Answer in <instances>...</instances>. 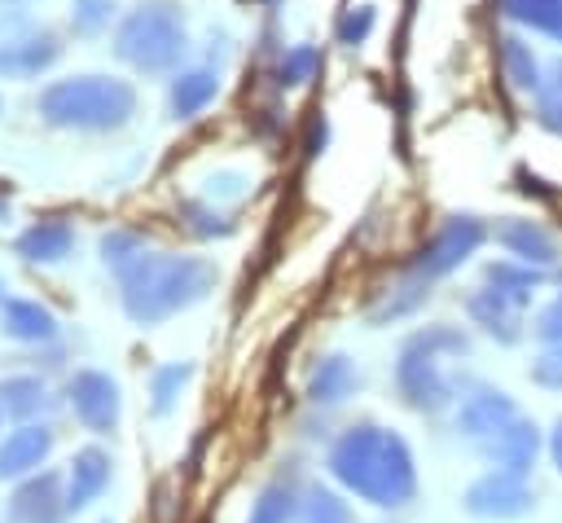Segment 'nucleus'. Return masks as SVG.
Segmentation results:
<instances>
[{
  "mask_svg": "<svg viewBox=\"0 0 562 523\" xmlns=\"http://www.w3.org/2000/svg\"><path fill=\"white\" fill-rule=\"evenodd\" d=\"M558 286H562V272H558ZM558 299H562V294H558Z\"/></svg>",
  "mask_w": 562,
  "mask_h": 523,
  "instance_id": "nucleus-43",
  "label": "nucleus"
},
{
  "mask_svg": "<svg viewBox=\"0 0 562 523\" xmlns=\"http://www.w3.org/2000/svg\"><path fill=\"white\" fill-rule=\"evenodd\" d=\"M299 505H303V501H299L294 479H290V475H277L272 483L259 488V497H255L246 523H294V519H299Z\"/></svg>",
  "mask_w": 562,
  "mask_h": 523,
  "instance_id": "nucleus-22",
  "label": "nucleus"
},
{
  "mask_svg": "<svg viewBox=\"0 0 562 523\" xmlns=\"http://www.w3.org/2000/svg\"><path fill=\"white\" fill-rule=\"evenodd\" d=\"M483 286L496 294V299H505V303H514L518 312L531 303V294L540 290V268H531V264H518V259H501V264H487L483 268Z\"/></svg>",
  "mask_w": 562,
  "mask_h": 523,
  "instance_id": "nucleus-20",
  "label": "nucleus"
},
{
  "mask_svg": "<svg viewBox=\"0 0 562 523\" xmlns=\"http://www.w3.org/2000/svg\"><path fill=\"white\" fill-rule=\"evenodd\" d=\"M501 9L518 26H531L562 44V0H501Z\"/></svg>",
  "mask_w": 562,
  "mask_h": 523,
  "instance_id": "nucleus-25",
  "label": "nucleus"
},
{
  "mask_svg": "<svg viewBox=\"0 0 562 523\" xmlns=\"http://www.w3.org/2000/svg\"><path fill=\"white\" fill-rule=\"evenodd\" d=\"M360 369H356V360L351 356H325L316 369H312V378H307V400L312 404H342L347 396H356L360 391Z\"/></svg>",
  "mask_w": 562,
  "mask_h": 523,
  "instance_id": "nucleus-18",
  "label": "nucleus"
},
{
  "mask_svg": "<svg viewBox=\"0 0 562 523\" xmlns=\"http://www.w3.org/2000/svg\"><path fill=\"white\" fill-rule=\"evenodd\" d=\"M316 70H321V48H316V44H294V48H285L281 62H277V84H281V88H299V84H307Z\"/></svg>",
  "mask_w": 562,
  "mask_h": 523,
  "instance_id": "nucleus-28",
  "label": "nucleus"
},
{
  "mask_svg": "<svg viewBox=\"0 0 562 523\" xmlns=\"http://www.w3.org/2000/svg\"><path fill=\"white\" fill-rule=\"evenodd\" d=\"M110 483V453L88 444L70 457V470H66V505L70 510H83L88 501H97Z\"/></svg>",
  "mask_w": 562,
  "mask_h": 523,
  "instance_id": "nucleus-15",
  "label": "nucleus"
},
{
  "mask_svg": "<svg viewBox=\"0 0 562 523\" xmlns=\"http://www.w3.org/2000/svg\"><path fill=\"white\" fill-rule=\"evenodd\" d=\"M140 251H145V242H140L136 233H127V229H110V233L101 237V259L114 264V272H119L123 264H132Z\"/></svg>",
  "mask_w": 562,
  "mask_h": 523,
  "instance_id": "nucleus-33",
  "label": "nucleus"
},
{
  "mask_svg": "<svg viewBox=\"0 0 562 523\" xmlns=\"http://www.w3.org/2000/svg\"><path fill=\"white\" fill-rule=\"evenodd\" d=\"M426 294H430V281H422L417 272H404V277L369 308V321H373V325H386V321H395V316H408L413 308L426 303Z\"/></svg>",
  "mask_w": 562,
  "mask_h": 523,
  "instance_id": "nucleus-24",
  "label": "nucleus"
},
{
  "mask_svg": "<svg viewBox=\"0 0 562 523\" xmlns=\"http://www.w3.org/2000/svg\"><path fill=\"white\" fill-rule=\"evenodd\" d=\"M536 114H540V123H544L549 132L562 136V57L544 70V79H540V88H536Z\"/></svg>",
  "mask_w": 562,
  "mask_h": 523,
  "instance_id": "nucleus-30",
  "label": "nucleus"
},
{
  "mask_svg": "<svg viewBox=\"0 0 562 523\" xmlns=\"http://www.w3.org/2000/svg\"><path fill=\"white\" fill-rule=\"evenodd\" d=\"M487 237V224L479 215H448L413 255L408 272H417L422 281H435V277H448L452 268H461Z\"/></svg>",
  "mask_w": 562,
  "mask_h": 523,
  "instance_id": "nucleus-7",
  "label": "nucleus"
},
{
  "mask_svg": "<svg viewBox=\"0 0 562 523\" xmlns=\"http://www.w3.org/2000/svg\"><path fill=\"white\" fill-rule=\"evenodd\" d=\"M501 62H505V75L514 79V88H522V92H536L540 88V62H536V53L518 40V35H505L501 40Z\"/></svg>",
  "mask_w": 562,
  "mask_h": 523,
  "instance_id": "nucleus-26",
  "label": "nucleus"
},
{
  "mask_svg": "<svg viewBox=\"0 0 562 523\" xmlns=\"http://www.w3.org/2000/svg\"><path fill=\"white\" fill-rule=\"evenodd\" d=\"M492 237H496L518 264L549 268V264L558 259V242H553V233H549L544 224H536V220H501V224L492 229Z\"/></svg>",
  "mask_w": 562,
  "mask_h": 523,
  "instance_id": "nucleus-13",
  "label": "nucleus"
},
{
  "mask_svg": "<svg viewBox=\"0 0 562 523\" xmlns=\"http://www.w3.org/2000/svg\"><path fill=\"white\" fill-rule=\"evenodd\" d=\"M66 391H70L75 418H79L92 435L114 431V422H119V382H114L110 374H101V369H79Z\"/></svg>",
  "mask_w": 562,
  "mask_h": 523,
  "instance_id": "nucleus-9",
  "label": "nucleus"
},
{
  "mask_svg": "<svg viewBox=\"0 0 562 523\" xmlns=\"http://www.w3.org/2000/svg\"><path fill=\"white\" fill-rule=\"evenodd\" d=\"M536 338L544 343V347H562V299H553L549 308H540V316H536Z\"/></svg>",
  "mask_w": 562,
  "mask_h": 523,
  "instance_id": "nucleus-37",
  "label": "nucleus"
},
{
  "mask_svg": "<svg viewBox=\"0 0 562 523\" xmlns=\"http://www.w3.org/2000/svg\"><path fill=\"white\" fill-rule=\"evenodd\" d=\"M518 418V404L501 391V387H474L461 404H457V431L474 444H487L505 422Z\"/></svg>",
  "mask_w": 562,
  "mask_h": 523,
  "instance_id": "nucleus-11",
  "label": "nucleus"
},
{
  "mask_svg": "<svg viewBox=\"0 0 562 523\" xmlns=\"http://www.w3.org/2000/svg\"><path fill=\"white\" fill-rule=\"evenodd\" d=\"M325 136H329V123H325V119H312L307 141H303V154H307V158H316V154L325 149Z\"/></svg>",
  "mask_w": 562,
  "mask_h": 523,
  "instance_id": "nucleus-38",
  "label": "nucleus"
},
{
  "mask_svg": "<svg viewBox=\"0 0 562 523\" xmlns=\"http://www.w3.org/2000/svg\"><path fill=\"white\" fill-rule=\"evenodd\" d=\"M246 185H250V180H246L241 171H215V176H206L202 193H206V202H215V198H241Z\"/></svg>",
  "mask_w": 562,
  "mask_h": 523,
  "instance_id": "nucleus-36",
  "label": "nucleus"
},
{
  "mask_svg": "<svg viewBox=\"0 0 562 523\" xmlns=\"http://www.w3.org/2000/svg\"><path fill=\"white\" fill-rule=\"evenodd\" d=\"M66 514H70V505L61 497V475L44 470L9 497V505L0 510V523H61Z\"/></svg>",
  "mask_w": 562,
  "mask_h": 523,
  "instance_id": "nucleus-10",
  "label": "nucleus"
},
{
  "mask_svg": "<svg viewBox=\"0 0 562 523\" xmlns=\"http://www.w3.org/2000/svg\"><path fill=\"white\" fill-rule=\"evenodd\" d=\"M470 343L461 330L452 325H426L417 330L395 360V387L404 396V404H413L417 413H439L457 400V378L443 369V356H465Z\"/></svg>",
  "mask_w": 562,
  "mask_h": 523,
  "instance_id": "nucleus-4",
  "label": "nucleus"
},
{
  "mask_svg": "<svg viewBox=\"0 0 562 523\" xmlns=\"http://www.w3.org/2000/svg\"><path fill=\"white\" fill-rule=\"evenodd\" d=\"M114 18V0H70V26L79 35H97L101 26H110Z\"/></svg>",
  "mask_w": 562,
  "mask_h": 523,
  "instance_id": "nucleus-32",
  "label": "nucleus"
},
{
  "mask_svg": "<svg viewBox=\"0 0 562 523\" xmlns=\"http://www.w3.org/2000/svg\"><path fill=\"white\" fill-rule=\"evenodd\" d=\"M35 110L53 127L114 132L136 114V88L127 79H110V75H70V79H53L40 92Z\"/></svg>",
  "mask_w": 562,
  "mask_h": 523,
  "instance_id": "nucleus-3",
  "label": "nucleus"
},
{
  "mask_svg": "<svg viewBox=\"0 0 562 523\" xmlns=\"http://www.w3.org/2000/svg\"><path fill=\"white\" fill-rule=\"evenodd\" d=\"M329 475L351 497H360L369 505H382V510L408 505L413 492H417V466H413L408 444L395 431L373 426V422L347 426L334 439V448H329Z\"/></svg>",
  "mask_w": 562,
  "mask_h": 523,
  "instance_id": "nucleus-1",
  "label": "nucleus"
},
{
  "mask_svg": "<svg viewBox=\"0 0 562 523\" xmlns=\"http://www.w3.org/2000/svg\"><path fill=\"white\" fill-rule=\"evenodd\" d=\"M61 57V44L48 26H35L26 13L9 9L0 13V75L4 79H26L48 70Z\"/></svg>",
  "mask_w": 562,
  "mask_h": 523,
  "instance_id": "nucleus-6",
  "label": "nucleus"
},
{
  "mask_svg": "<svg viewBox=\"0 0 562 523\" xmlns=\"http://www.w3.org/2000/svg\"><path fill=\"white\" fill-rule=\"evenodd\" d=\"M48 448H53V431H48V426L26 422V426L9 431V435H4V444H0V479L31 475V470L48 457Z\"/></svg>",
  "mask_w": 562,
  "mask_h": 523,
  "instance_id": "nucleus-16",
  "label": "nucleus"
},
{
  "mask_svg": "<svg viewBox=\"0 0 562 523\" xmlns=\"http://www.w3.org/2000/svg\"><path fill=\"white\" fill-rule=\"evenodd\" d=\"M9 193H13V185H9V180H0V215H4V202H9Z\"/></svg>",
  "mask_w": 562,
  "mask_h": 523,
  "instance_id": "nucleus-40",
  "label": "nucleus"
},
{
  "mask_svg": "<svg viewBox=\"0 0 562 523\" xmlns=\"http://www.w3.org/2000/svg\"><path fill=\"white\" fill-rule=\"evenodd\" d=\"M465 312H470V321H474V325H483L496 343H514V338L522 334V312H518L514 303L496 299L487 286H479V290L465 299Z\"/></svg>",
  "mask_w": 562,
  "mask_h": 523,
  "instance_id": "nucleus-21",
  "label": "nucleus"
},
{
  "mask_svg": "<svg viewBox=\"0 0 562 523\" xmlns=\"http://www.w3.org/2000/svg\"><path fill=\"white\" fill-rule=\"evenodd\" d=\"M479 453L492 461V470H509V475H522L527 479V470L536 466V453H540V431H536V422H527L518 413L487 444H479Z\"/></svg>",
  "mask_w": 562,
  "mask_h": 523,
  "instance_id": "nucleus-12",
  "label": "nucleus"
},
{
  "mask_svg": "<svg viewBox=\"0 0 562 523\" xmlns=\"http://www.w3.org/2000/svg\"><path fill=\"white\" fill-rule=\"evenodd\" d=\"M53 400H48V387L31 374H13V378H0V413L26 422L35 413H44Z\"/></svg>",
  "mask_w": 562,
  "mask_h": 523,
  "instance_id": "nucleus-23",
  "label": "nucleus"
},
{
  "mask_svg": "<svg viewBox=\"0 0 562 523\" xmlns=\"http://www.w3.org/2000/svg\"><path fill=\"white\" fill-rule=\"evenodd\" d=\"M373 22H378V13H373V4H356V9H347L342 18H338V44H364L369 40V31H373Z\"/></svg>",
  "mask_w": 562,
  "mask_h": 523,
  "instance_id": "nucleus-34",
  "label": "nucleus"
},
{
  "mask_svg": "<svg viewBox=\"0 0 562 523\" xmlns=\"http://www.w3.org/2000/svg\"><path fill=\"white\" fill-rule=\"evenodd\" d=\"M193 378V365L189 360H176V365H162L149 374V396H154V413H167L180 396V387Z\"/></svg>",
  "mask_w": 562,
  "mask_h": 523,
  "instance_id": "nucleus-31",
  "label": "nucleus"
},
{
  "mask_svg": "<svg viewBox=\"0 0 562 523\" xmlns=\"http://www.w3.org/2000/svg\"><path fill=\"white\" fill-rule=\"evenodd\" d=\"M299 523H356V514L338 492L316 483V488H307V497L299 505Z\"/></svg>",
  "mask_w": 562,
  "mask_h": 523,
  "instance_id": "nucleus-27",
  "label": "nucleus"
},
{
  "mask_svg": "<svg viewBox=\"0 0 562 523\" xmlns=\"http://www.w3.org/2000/svg\"><path fill=\"white\" fill-rule=\"evenodd\" d=\"M0 330L18 343H48L57 334V316L35 299H4L0 303Z\"/></svg>",
  "mask_w": 562,
  "mask_h": 523,
  "instance_id": "nucleus-19",
  "label": "nucleus"
},
{
  "mask_svg": "<svg viewBox=\"0 0 562 523\" xmlns=\"http://www.w3.org/2000/svg\"><path fill=\"white\" fill-rule=\"evenodd\" d=\"M215 281H220V272L202 255L140 251L132 264L119 268V299L136 325H158V321L202 303L215 290Z\"/></svg>",
  "mask_w": 562,
  "mask_h": 523,
  "instance_id": "nucleus-2",
  "label": "nucleus"
},
{
  "mask_svg": "<svg viewBox=\"0 0 562 523\" xmlns=\"http://www.w3.org/2000/svg\"><path fill=\"white\" fill-rule=\"evenodd\" d=\"M536 505V492L522 475L509 470H487L465 488V510L474 519H518Z\"/></svg>",
  "mask_w": 562,
  "mask_h": 523,
  "instance_id": "nucleus-8",
  "label": "nucleus"
},
{
  "mask_svg": "<svg viewBox=\"0 0 562 523\" xmlns=\"http://www.w3.org/2000/svg\"><path fill=\"white\" fill-rule=\"evenodd\" d=\"M18 255L31 259V264H61L70 251H75V224L61 220V215H48V220H35L31 229L18 233Z\"/></svg>",
  "mask_w": 562,
  "mask_h": 523,
  "instance_id": "nucleus-14",
  "label": "nucleus"
},
{
  "mask_svg": "<svg viewBox=\"0 0 562 523\" xmlns=\"http://www.w3.org/2000/svg\"><path fill=\"white\" fill-rule=\"evenodd\" d=\"M0 303H4V281H0Z\"/></svg>",
  "mask_w": 562,
  "mask_h": 523,
  "instance_id": "nucleus-41",
  "label": "nucleus"
},
{
  "mask_svg": "<svg viewBox=\"0 0 562 523\" xmlns=\"http://www.w3.org/2000/svg\"><path fill=\"white\" fill-rule=\"evenodd\" d=\"M215 92H220V70H211V66L176 70L171 88H167V110H171V119H193L215 101Z\"/></svg>",
  "mask_w": 562,
  "mask_h": 523,
  "instance_id": "nucleus-17",
  "label": "nucleus"
},
{
  "mask_svg": "<svg viewBox=\"0 0 562 523\" xmlns=\"http://www.w3.org/2000/svg\"><path fill=\"white\" fill-rule=\"evenodd\" d=\"M180 220H184V229H189L193 237H228V233H233V220L220 215L215 202H193V198H184V202H180Z\"/></svg>",
  "mask_w": 562,
  "mask_h": 523,
  "instance_id": "nucleus-29",
  "label": "nucleus"
},
{
  "mask_svg": "<svg viewBox=\"0 0 562 523\" xmlns=\"http://www.w3.org/2000/svg\"><path fill=\"white\" fill-rule=\"evenodd\" d=\"M531 382H540L549 391H562V347H544L531 360Z\"/></svg>",
  "mask_w": 562,
  "mask_h": 523,
  "instance_id": "nucleus-35",
  "label": "nucleus"
},
{
  "mask_svg": "<svg viewBox=\"0 0 562 523\" xmlns=\"http://www.w3.org/2000/svg\"><path fill=\"white\" fill-rule=\"evenodd\" d=\"M549 453H553V466H558V475H562V418H558L553 431H549Z\"/></svg>",
  "mask_w": 562,
  "mask_h": 523,
  "instance_id": "nucleus-39",
  "label": "nucleus"
},
{
  "mask_svg": "<svg viewBox=\"0 0 562 523\" xmlns=\"http://www.w3.org/2000/svg\"><path fill=\"white\" fill-rule=\"evenodd\" d=\"M189 53V35H184V13L167 0H149L136 4L119 31H114V57L127 62L136 75H167L180 70Z\"/></svg>",
  "mask_w": 562,
  "mask_h": 523,
  "instance_id": "nucleus-5",
  "label": "nucleus"
},
{
  "mask_svg": "<svg viewBox=\"0 0 562 523\" xmlns=\"http://www.w3.org/2000/svg\"><path fill=\"white\" fill-rule=\"evenodd\" d=\"M250 4H268V0H250Z\"/></svg>",
  "mask_w": 562,
  "mask_h": 523,
  "instance_id": "nucleus-42",
  "label": "nucleus"
}]
</instances>
